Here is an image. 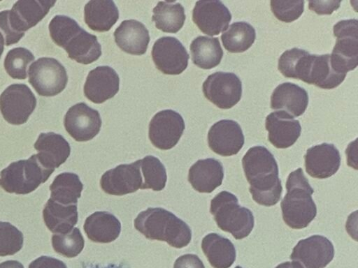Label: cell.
<instances>
[{
	"mask_svg": "<svg viewBox=\"0 0 358 268\" xmlns=\"http://www.w3.org/2000/svg\"><path fill=\"white\" fill-rule=\"evenodd\" d=\"M242 165L252 199L266 207L276 204L282 187L273 155L265 147L255 146L245 154Z\"/></svg>",
	"mask_w": 358,
	"mask_h": 268,
	"instance_id": "6da1fadb",
	"label": "cell"
},
{
	"mask_svg": "<svg viewBox=\"0 0 358 268\" xmlns=\"http://www.w3.org/2000/svg\"><path fill=\"white\" fill-rule=\"evenodd\" d=\"M282 70L286 77L301 80L324 89L337 87L346 77V74L333 68L329 54H310L299 48H294L285 55Z\"/></svg>",
	"mask_w": 358,
	"mask_h": 268,
	"instance_id": "7a4b0ae2",
	"label": "cell"
},
{
	"mask_svg": "<svg viewBox=\"0 0 358 268\" xmlns=\"http://www.w3.org/2000/svg\"><path fill=\"white\" fill-rule=\"evenodd\" d=\"M134 227L147 239L166 241L177 248L185 247L192 239L189 225L161 207H150L140 212L134 220Z\"/></svg>",
	"mask_w": 358,
	"mask_h": 268,
	"instance_id": "3957f363",
	"label": "cell"
},
{
	"mask_svg": "<svg viewBox=\"0 0 358 268\" xmlns=\"http://www.w3.org/2000/svg\"><path fill=\"white\" fill-rule=\"evenodd\" d=\"M287 193L280 203L282 218L292 229L307 227L317 215L314 192L301 168L292 172L286 181Z\"/></svg>",
	"mask_w": 358,
	"mask_h": 268,
	"instance_id": "277c9868",
	"label": "cell"
},
{
	"mask_svg": "<svg viewBox=\"0 0 358 268\" xmlns=\"http://www.w3.org/2000/svg\"><path fill=\"white\" fill-rule=\"evenodd\" d=\"M210 212L217 225L236 239L248 237L254 228L252 211L241 206L236 196L228 191H221L211 200Z\"/></svg>",
	"mask_w": 358,
	"mask_h": 268,
	"instance_id": "5b68a950",
	"label": "cell"
},
{
	"mask_svg": "<svg viewBox=\"0 0 358 268\" xmlns=\"http://www.w3.org/2000/svg\"><path fill=\"white\" fill-rule=\"evenodd\" d=\"M55 170L43 167L33 154L10 163L0 172V186L6 192L28 194L45 182Z\"/></svg>",
	"mask_w": 358,
	"mask_h": 268,
	"instance_id": "8992f818",
	"label": "cell"
},
{
	"mask_svg": "<svg viewBox=\"0 0 358 268\" xmlns=\"http://www.w3.org/2000/svg\"><path fill=\"white\" fill-rule=\"evenodd\" d=\"M357 20H341L334 26L336 42L330 54L333 68L340 73L347 74L357 66Z\"/></svg>",
	"mask_w": 358,
	"mask_h": 268,
	"instance_id": "52a82bcc",
	"label": "cell"
},
{
	"mask_svg": "<svg viewBox=\"0 0 358 268\" xmlns=\"http://www.w3.org/2000/svg\"><path fill=\"white\" fill-rule=\"evenodd\" d=\"M28 73L29 82L42 96L59 94L68 82L65 68L54 58H39L29 66Z\"/></svg>",
	"mask_w": 358,
	"mask_h": 268,
	"instance_id": "ba28073f",
	"label": "cell"
},
{
	"mask_svg": "<svg viewBox=\"0 0 358 268\" xmlns=\"http://www.w3.org/2000/svg\"><path fill=\"white\" fill-rule=\"evenodd\" d=\"M36 106V98L24 84H13L0 95V112L9 124L26 123Z\"/></svg>",
	"mask_w": 358,
	"mask_h": 268,
	"instance_id": "9c48e42d",
	"label": "cell"
},
{
	"mask_svg": "<svg viewBox=\"0 0 358 268\" xmlns=\"http://www.w3.org/2000/svg\"><path fill=\"white\" fill-rule=\"evenodd\" d=\"M204 96L221 109L236 105L242 96V83L233 73L215 72L210 75L202 85Z\"/></svg>",
	"mask_w": 358,
	"mask_h": 268,
	"instance_id": "30bf717a",
	"label": "cell"
},
{
	"mask_svg": "<svg viewBox=\"0 0 358 268\" xmlns=\"http://www.w3.org/2000/svg\"><path fill=\"white\" fill-rule=\"evenodd\" d=\"M185 130L182 116L172 110L157 112L149 124L148 135L157 149L168 150L176 145Z\"/></svg>",
	"mask_w": 358,
	"mask_h": 268,
	"instance_id": "8fae6325",
	"label": "cell"
},
{
	"mask_svg": "<svg viewBox=\"0 0 358 268\" xmlns=\"http://www.w3.org/2000/svg\"><path fill=\"white\" fill-rule=\"evenodd\" d=\"M334 257V247L327 237L313 235L301 239L289 258L301 268H324Z\"/></svg>",
	"mask_w": 358,
	"mask_h": 268,
	"instance_id": "7c38bea8",
	"label": "cell"
},
{
	"mask_svg": "<svg viewBox=\"0 0 358 268\" xmlns=\"http://www.w3.org/2000/svg\"><path fill=\"white\" fill-rule=\"evenodd\" d=\"M152 58L157 68L167 75H179L187 67L189 54L176 38L164 36L152 48Z\"/></svg>",
	"mask_w": 358,
	"mask_h": 268,
	"instance_id": "4fadbf2b",
	"label": "cell"
},
{
	"mask_svg": "<svg viewBox=\"0 0 358 268\" xmlns=\"http://www.w3.org/2000/svg\"><path fill=\"white\" fill-rule=\"evenodd\" d=\"M101 123L99 112L85 103H78L71 106L64 119L66 131L78 142H85L94 138L99 133Z\"/></svg>",
	"mask_w": 358,
	"mask_h": 268,
	"instance_id": "5bb4252c",
	"label": "cell"
},
{
	"mask_svg": "<svg viewBox=\"0 0 358 268\" xmlns=\"http://www.w3.org/2000/svg\"><path fill=\"white\" fill-rule=\"evenodd\" d=\"M143 183L140 160L130 164H121L106 171L100 180L102 190L113 195L134 193L142 189Z\"/></svg>",
	"mask_w": 358,
	"mask_h": 268,
	"instance_id": "9a60e30c",
	"label": "cell"
},
{
	"mask_svg": "<svg viewBox=\"0 0 358 268\" xmlns=\"http://www.w3.org/2000/svg\"><path fill=\"white\" fill-rule=\"evenodd\" d=\"M244 142L241 127L234 120H220L215 123L208 133L210 149L222 156L238 154L243 147Z\"/></svg>",
	"mask_w": 358,
	"mask_h": 268,
	"instance_id": "2e32d148",
	"label": "cell"
},
{
	"mask_svg": "<svg viewBox=\"0 0 358 268\" xmlns=\"http://www.w3.org/2000/svg\"><path fill=\"white\" fill-rule=\"evenodd\" d=\"M192 20L203 34L213 36L228 28L231 14L220 1H198L192 11Z\"/></svg>",
	"mask_w": 358,
	"mask_h": 268,
	"instance_id": "e0dca14e",
	"label": "cell"
},
{
	"mask_svg": "<svg viewBox=\"0 0 358 268\" xmlns=\"http://www.w3.org/2000/svg\"><path fill=\"white\" fill-rule=\"evenodd\" d=\"M55 1L20 0L8 10V24L16 34L24 31L36 25L54 6Z\"/></svg>",
	"mask_w": 358,
	"mask_h": 268,
	"instance_id": "ac0fdd59",
	"label": "cell"
},
{
	"mask_svg": "<svg viewBox=\"0 0 358 268\" xmlns=\"http://www.w3.org/2000/svg\"><path fill=\"white\" fill-rule=\"evenodd\" d=\"M306 172L312 177L326 179L339 169L341 156L333 144L322 143L307 149L304 155Z\"/></svg>",
	"mask_w": 358,
	"mask_h": 268,
	"instance_id": "d6986e66",
	"label": "cell"
},
{
	"mask_svg": "<svg viewBox=\"0 0 358 268\" xmlns=\"http://www.w3.org/2000/svg\"><path fill=\"white\" fill-rule=\"evenodd\" d=\"M120 78L110 66H101L88 73L84 84V94L94 103L100 104L112 98L119 91Z\"/></svg>",
	"mask_w": 358,
	"mask_h": 268,
	"instance_id": "ffe728a7",
	"label": "cell"
},
{
	"mask_svg": "<svg viewBox=\"0 0 358 268\" xmlns=\"http://www.w3.org/2000/svg\"><path fill=\"white\" fill-rule=\"evenodd\" d=\"M265 126L268 141L278 149H285L293 145L301 132L299 121L282 110L267 115Z\"/></svg>",
	"mask_w": 358,
	"mask_h": 268,
	"instance_id": "44dd1931",
	"label": "cell"
},
{
	"mask_svg": "<svg viewBox=\"0 0 358 268\" xmlns=\"http://www.w3.org/2000/svg\"><path fill=\"white\" fill-rule=\"evenodd\" d=\"M36 154L41 164L55 170L63 164L70 155L71 147L65 138L53 132L42 133L34 144Z\"/></svg>",
	"mask_w": 358,
	"mask_h": 268,
	"instance_id": "7402d4cb",
	"label": "cell"
},
{
	"mask_svg": "<svg viewBox=\"0 0 358 268\" xmlns=\"http://www.w3.org/2000/svg\"><path fill=\"white\" fill-rule=\"evenodd\" d=\"M114 38L122 51L134 55L145 54L150 42L148 30L135 20L122 21L114 31Z\"/></svg>",
	"mask_w": 358,
	"mask_h": 268,
	"instance_id": "603a6c76",
	"label": "cell"
},
{
	"mask_svg": "<svg viewBox=\"0 0 358 268\" xmlns=\"http://www.w3.org/2000/svg\"><path fill=\"white\" fill-rule=\"evenodd\" d=\"M223 179L222 164L215 158L199 160L189 170L188 181L199 193L213 192L222 184Z\"/></svg>",
	"mask_w": 358,
	"mask_h": 268,
	"instance_id": "cb8c5ba5",
	"label": "cell"
},
{
	"mask_svg": "<svg viewBox=\"0 0 358 268\" xmlns=\"http://www.w3.org/2000/svg\"><path fill=\"white\" fill-rule=\"evenodd\" d=\"M62 47L70 59L82 64H90L101 55V47L96 36L80 27L68 37Z\"/></svg>",
	"mask_w": 358,
	"mask_h": 268,
	"instance_id": "d4e9b609",
	"label": "cell"
},
{
	"mask_svg": "<svg viewBox=\"0 0 358 268\" xmlns=\"http://www.w3.org/2000/svg\"><path fill=\"white\" fill-rule=\"evenodd\" d=\"M308 104V95L302 87L291 82L279 84L271 96V107L285 111L294 117L301 116Z\"/></svg>",
	"mask_w": 358,
	"mask_h": 268,
	"instance_id": "484cf974",
	"label": "cell"
},
{
	"mask_svg": "<svg viewBox=\"0 0 358 268\" xmlns=\"http://www.w3.org/2000/svg\"><path fill=\"white\" fill-rule=\"evenodd\" d=\"M83 228L91 241L110 243L119 237L121 223L116 216L109 212L96 211L85 219Z\"/></svg>",
	"mask_w": 358,
	"mask_h": 268,
	"instance_id": "4316f807",
	"label": "cell"
},
{
	"mask_svg": "<svg viewBox=\"0 0 358 268\" xmlns=\"http://www.w3.org/2000/svg\"><path fill=\"white\" fill-rule=\"evenodd\" d=\"M201 248L213 268H229L236 260L234 244L217 233L206 235L201 241Z\"/></svg>",
	"mask_w": 358,
	"mask_h": 268,
	"instance_id": "83f0119b",
	"label": "cell"
},
{
	"mask_svg": "<svg viewBox=\"0 0 358 268\" xmlns=\"http://www.w3.org/2000/svg\"><path fill=\"white\" fill-rule=\"evenodd\" d=\"M119 18V11L111 0H92L84 8V20L92 30L109 31Z\"/></svg>",
	"mask_w": 358,
	"mask_h": 268,
	"instance_id": "f1b7e54d",
	"label": "cell"
},
{
	"mask_svg": "<svg viewBox=\"0 0 358 268\" xmlns=\"http://www.w3.org/2000/svg\"><path fill=\"white\" fill-rule=\"evenodd\" d=\"M44 222L53 233H66L78 222L77 204L64 205L50 198L43 211Z\"/></svg>",
	"mask_w": 358,
	"mask_h": 268,
	"instance_id": "f546056e",
	"label": "cell"
},
{
	"mask_svg": "<svg viewBox=\"0 0 358 268\" xmlns=\"http://www.w3.org/2000/svg\"><path fill=\"white\" fill-rule=\"evenodd\" d=\"M194 64L203 69H211L220 64L223 50L218 38L199 36L189 47Z\"/></svg>",
	"mask_w": 358,
	"mask_h": 268,
	"instance_id": "4dcf8cb0",
	"label": "cell"
},
{
	"mask_svg": "<svg viewBox=\"0 0 358 268\" xmlns=\"http://www.w3.org/2000/svg\"><path fill=\"white\" fill-rule=\"evenodd\" d=\"M152 20L156 27L166 33H176L185 20L184 7L178 2L159 1L153 8Z\"/></svg>",
	"mask_w": 358,
	"mask_h": 268,
	"instance_id": "1f68e13d",
	"label": "cell"
},
{
	"mask_svg": "<svg viewBox=\"0 0 358 268\" xmlns=\"http://www.w3.org/2000/svg\"><path fill=\"white\" fill-rule=\"evenodd\" d=\"M83 185L79 177L72 172L58 174L50 186L51 199L64 205L77 204Z\"/></svg>",
	"mask_w": 358,
	"mask_h": 268,
	"instance_id": "d6a6232c",
	"label": "cell"
},
{
	"mask_svg": "<svg viewBox=\"0 0 358 268\" xmlns=\"http://www.w3.org/2000/svg\"><path fill=\"white\" fill-rule=\"evenodd\" d=\"M255 38V28L246 22L231 24L221 35L224 48L231 53L246 51L254 43Z\"/></svg>",
	"mask_w": 358,
	"mask_h": 268,
	"instance_id": "836d02e7",
	"label": "cell"
},
{
	"mask_svg": "<svg viewBox=\"0 0 358 268\" xmlns=\"http://www.w3.org/2000/svg\"><path fill=\"white\" fill-rule=\"evenodd\" d=\"M140 168L143 177L142 189L162 191L166 186L167 176L164 165L157 158L147 156L140 159Z\"/></svg>",
	"mask_w": 358,
	"mask_h": 268,
	"instance_id": "e575fe53",
	"label": "cell"
},
{
	"mask_svg": "<svg viewBox=\"0 0 358 268\" xmlns=\"http://www.w3.org/2000/svg\"><path fill=\"white\" fill-rule=\"evenodd\" d=\"M34 59V54L29 50L15 47L7 53L3 62L4 68L12 78L24 80L27 76V67Z\"/></svg>",
	"mask_w": 358,
	"mask_h": 268,
	"instance_id": "d590c367",
	"label": "cell"
},
{
	"mask_svg": "<svg viewBox=\"0 0 358 268\" xmlns=\"http://www.w3.org/2000/svg\"><path fill=\"white\" fill-rule=\"evenodd\" d=\"M52 244L55 252L66 258H74L83 251L84 238L78 228H73L66 233L55 234Z\"/></svg>",
	"mask_w": 358,
	"mask_h": 268,
	"instance_id": "8d00e7d4",
	"label": "cell"
},
{
	"mask_svg": "<svg viewBox=\"0 0 358 268\" xmlns=\"http://www.w3.org/2000/svg\"><path fill=\"white\" fill-rule=\"evenodd\" d=\"M22 245V233L10 223L0 221V256L13 255Z\"/></svg>",
	"mask_w": 358,
	"mask_h": 268,
	"instance_id": "74e56055",
	"label": "cell"
},
{
	"mask_svg": "<svg viewBox=\"0 0 358 268\" xmlns=\"http://www.w3.org/2000/svg\"><path fill=\"white\" fill-rule=\"evenodd\" d=\"M271 9L277 19L289 23L301 15L304 1H271Z\"/></svg>",
	"mask_w": 358,
	"mask_h": 268,
	"instance_id": "f35d334b",
	"label": "cell"
},
{
	"mask_svg": "<svg viewBox=\"0 0 358 268\" xmlns=\"http://www.w3.org/2000/svg\"><path fill=\"white\" fill-rule=\"evenodd\" d=\"M8 10L0 12V31L2 33L5 44L9 46L17 43L24 36V34H18L14 33L8 24Z\"/></svg>",
	"mask_w": 358,
	"mask_h": 268,
	"instance_id": "ab89813d",
	"label": "cell"
},
{
	"mask_svg": "<svg viewBox=\"0 0 358 268\" xmlns=\"http://www.w3.org/2000/svg\"><path fill=\"white\" fill-rule=\"evenodd\" d=\"M340 5L341 1H310L308 8L318 15H329L337 10Z\"/></svg>",
	"mask_w": 358,
	"mask_h": 268,
	"instance_id": "60d3db41",
	"label": "cell"
},
{
	"mask_svg": "<svg viewBox=\"0 0 358 268\" xmlns=\"http://www.w3.org/2000/svg\"><path fill=\"white\" fill-rule=\"evenodd\" d=\"M173 268H205V267L196 255L185 254L175 261Z\"/></svg>",
	"mask_w": 358,
	"mask_h": 268,
	"instance_id": "b9f144b4",
	"label": "cell"
},
{
	"mask_svg": "<svg viewBox=\"0 0 358 268\" xmlns=\"http://www.w3.org/2000/svg\"><path fill=\"white\" fill-rule=\"evenodd\" d=\"M29 268H67L62 261L49 256H41L29 264Z\"/></svg>",
	"mask_w": 358,
	"mask_h": 268,
	"instance_id": "7bdbcfd3",
	"label": "cell"
},
{
	"mask_svg": "<svg viewBox=\"0 0 358 268\" xmlns=\"http://www.w3.org/2000/svg\"><path fill=\"white\" fill-rule=\"evenodd\" d=\"M0 268H24L23 265L16 260H8L0 264Z\"/></svg>",
	"mask_w": 358,
	"mask_h": 268,
	"instance_id": "ee69618b",
	"label": "cell"
},
{
	"mask_svg": "<svg viewBox=\"0 0 358 268\" xmlns=\"http://www.w3.org/2000/svg\"><path fill=\"white\" fill-rule=\"evenodd\" d=\"M275 268H301L295 262H285L278 265Z\"/></svg>",
	"mask_w": 358,
	"mask_h": 268,
	"instance_id": "f6af8a7d",
	"label": "cell"
},
{
	"mask_svg": "<svg viewBox=\"0 0 358 268\" xmlns=\"http://www.w3.org/2000/svg\"><path fill=\"white\" fill-rule=\"evenodd\" d=\"M5 45V40L2 33L0 31V58L3 54Z\"/></svg>",
	"mask_w": 358,
	"mask_h": 268,
	"instance_id": "bcb514c9",
	"label": "cell"
},
{
	"mask_svg": "<svg viewBox=\"0 0 358 268\" xmlns=\"http://www.w3.org/2000/svg\"><path fill=\"white\" fill-rule=\"evenodd\" d=\"M94 268H128L124 265H114V264H110V265H108L106 267H94Z\"/></svg>",
	"mask_w": 358,
	"mask_h": 268,
	"instance_id": "7dc6e473",
	"label": "cell"
},
{
	"mask_svg": "<svg viewBox=\"0 0 358 268\" xmlns=\"http://www.w3.org/2000/svg\"><path fill=\"white\" fill-rule=\"evenodd\" d=\"M235 268H243V267H241V266H238H238H236Z\"/></svg>",
	"mask_w": 358,
	"mask_h": 268,
	"instance_id": "c3c4849f",
	"label": "cell"
}]
</instances>
